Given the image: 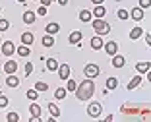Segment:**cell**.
<instances>
[{"label": "cell", "mask_w": 151, "mask_h": 122, "mask_svg": "<svg viewBox=\"0 0 151 122\" xmlns=\"http://www.w3.org/2000/svg\"><path fill=\"white\" fill-rule=\"evenodd\" d=\"M91 2H93V4L97 6V4H103V2H105V0H91Z\"/></svg>", "instance_id": "cell-42"}, {"label": "cell", "mask_w": 151, "mask_h": 122, "mask_svg": "<svg viewBox=\"0 0 151 122\" xmlns=\"http://www.w3.org/2000/svg\"><path fill=\"white\" fill-rule=\"evenodd\" d=\"M142 35H143V29H142V27H134L132 31H130V39H134V41L139 39Z\"/></svg>", "instance_id": "cell-20"}, {"label": "cell", "mask_w": 151, "mask_h": 122, "mask_svg": "<svg viewBox=\"0 0 151 122\" xmlns=\"http://www.w3.org/2000/svg\"><path fill=\"white\" fill-rule=\"evenodd\" d=\"M107 14V10H105V6L103 4H97L95 6V12H93V18H103Z\"/></svg>", "instance_id": "cell-18"}, {"label": "cell", "mask_w": 151, "mask_h": 122, "mask_svg": "<svg viewBox=\"0 0 151 122\" xmlns=\"http://www.w3.org/2000/svg\"><path fill=\"white\" fill-rule=\"evenodd\" d=\"M118 18L120 19H128L130 18V12H126V10H118Z\"/></svg>", "instance_id": "cell-34"}, {"label": "cell", "mask_w": 151, "mask_h": 122, "mask_svg": "<svg viewBox=\"0 0 151 122\" xmlns=\"http://www.w3.org/2000/svg\"><path fill=\"white\" fill-rule=\"evenodd\" d=\"M6 85L8 87H18L19 85V80L14 74H8V78H6Z\"/></svg>", "instance_id": "cell-15"}, {"label": "cell", "mask_w": 151, "mask_h": 122, "mask_svg": "<svg viewBox=\"0 0 151 122\" xmlns=\"http://www.w3.org/2000/svg\"><path fill=\"white\" fill-rule=\"evenodd\" d=\"M91 25H93V31L97 33V35H101V37L107 35V33H111V25H109L103 18H95Z\"/></svg>", "instance_id": "cell-2"}, {"label": "cell", "mask_w": 151, "mask_h": 122, "mask_svg": "<svg viewBox=\"0 0 151 122\" xmlns=\"http://www.w3.org/2000/svg\"><path fill=\"white\" fill-rule=\"evenodd\" d=\"M93 93H95V81H93V78L83 80L80 85L76 87V97H78V101H89Z\"/></svg>", "instance_id": "cell-1"}, {"label": "cell", "mask_w": 151, "mask_h": 122, "mask_svg": "<svg viewBox=\"0 0 151 122\" xmlns=\"http://www.w3.org/2000/svg\"><path fill=\"white\" fill-rule=\"evenodd\" d=\"M56 2H58L60 6H66V4H68V0H56Z\"/></svg>", "instance_id": "cell-41"}, {"label": "cell", "mask_w": 151, "mask_h": 122, "mask_svg": "<svg viewBox=\"0 0 151 122\" xmlns=\"http://www.w3.org/2000/svg\"><path fill=\"white\" fill-rule=\"evenodd\" d=\"M139 83H142V76H136V78H132V80H130V83L126 85V89L132 91V89H136V87H138Z\"/></svg>", "instance_id": "cell-13"}, {"label": "cell", "mask_w": 151, "mask_h": 122, "mask_svg": "<svg viewBox=\"0 0 151 122\" xmlns=\"http://www.w3.org/2000/svg\"><path fill=\"white\" fill-rule=\"evenodd\" d=\"M33 2H35V0H33Z\"/></svg>", "instance_id": "cell-47"}, {"label": "cell", "mask_w": 151, "mask_h": 122, "mask_svg": "<svg viewBox=\"0 0 151 122\" xmlns=\"http://www.w3.org/2000/svg\"><path fill=\"white\" fill-rule=\"evenodd\" d=\"M37 97H39V91H37V89H29V91H27V99L35 101Z\"/></svg>", "instance_id": "cell-31"}, {"label": "cell", "mask_w": 151, "mask_h": 122, "mask_svg": "<svg viewBox=\"0 0 151 122\" xmlns=\"http://www.w3.org/2000/svg\"><path fill=\"white\" fill-rule=\"evenodd\" d=\"M149 4H151V0H139V8H142V10L149 8Z\"/></svg>", "instance_id": "cell-37"}, {"label": "cell", "mask_w": 151, "mask_h": 122, "mask_svg": "<svg viewBox=\"0 0 151 122\" xmlns=\"http://www.w3.org/2000/svg\"><path fill=\"white\" fill-rule=\"evenodd\" d=\"M16 120H19V114L18 113H10L8 114V122H16Z\"/></svg>", "instance_id": "cell-35"}, {"label": "cell", "mask_w": 151, "mask_h": 122, "mask_svg": "<svg viewBox=\"0 0 151 122\" xmlns=\"http://www.w3.org/2000/svg\"><path fill=\"white\" fill-rule=\"evenodd\" d=\"M37 14H39V16H47V6H39Z\"/></svg>", "instance_id": "cell-39"}, {"label": "cell", "mask_w": 151, "mask_h": 122, "mask_svg": "<svg viewBox=\"0 0 151 122\" xmlns=\"http://www.w3.org/2000/svg\"><path fill=\"white\" fill-rule=\"evenodd\" d=\"M136 70H138L139 74H147V72H149V62H139V64H136Z\"/></svg>", "instance_id": "cell-22"}, {"label": "cell", "mask_w": 151, "mask_h": 122, "mask_svg": "<svg viewBox=\"0 0 151 122\" xmlns=\"http://www.w3.org/2000/svg\"><path fill=\"white\" fill-rule=\"evenodd\" d=\"M68 41H70V45H81V31H72Z\"/></svg>", "instance_id": "cell-9"}, {"label": "cell", "mask_w": 151, "mask_h": 122, "mask_svg": "<svg viewBox=\"0 0 151 122\" xmlns=\"http://www.w3.org/2000/svg\"><path fill=\"white\" fill-rule=\"evenodd\" d=\"M0 93H2V87H0Z\"/></svg>", "instance_id": "cell-45"}, {"label": "cell", "mask_w": 151, "mask_h": 122, "mask_svg": "<svg viewBox=\"0 0 151 122\" xmlns=\"http://www.w3.org/2000/svg\"><path fill=\"white\" fill-rule=\"evenodd\" d=\"M130 18H132V19H136V22H142V19L145 18V14H143V10L138 6V8H134L132 12H130Z\"/></svg>", "instance_id": "cell-7"}, {"label": "cell", "mask_w": 151, "mask_h": 122, "mask_svg": "<svg viewBox=\"0 0 151 122\" xmlns=\"http://www.w3.org/2000/svg\"><path fill=\"white\" fill-rule=\"evenodd\" d=\"M105 50H107L109 56H114V54L118 52V43H116V41H109L107 45H105Z\"/></svg>", "instance_id": "cell-6"}, {"label": "cell", "mask_w": 151, "mask_h": 122, "mask_svg": "<svg viewBox=\"0 0 151 122\" xmlns=\"http://www.w3.org/2000/svg\"><path fill=\"white\" fill-rule=\"evenodd\" d=\"M58 76H60V80H68V78H70V66H68V64L58 66Z\"/></svg>", "instance_id": "cell-10"}, {"label": "cell", "mask_w": 151, "mask_h": 122, "mask_svg": "<svg viewBox=\"0 0 151 122\" xmlns=\"http://www.w3.org/2000/svg\"><path fill=\"white\" fill-rule=\"evenodd\" d=\"M0 12H2V6H0Z\"/></svg>", "instance_id": "cell-46"}, {"label": "cell", "mask_w": 151, "mask_h": 122, "mask_svg": "<svg viewBox=\"0 0 151 122\" xmlns=\"http://www.w3.org/2000/svg\"><path fill=\"white\" fill-rule=\"evenodd\" d=\"M29 113H31V118H41V107H39V105H35V103H31Z\"/></svg>", "instance_id": "cell-17"}, {"label": "cell", "mask_w": 151, "mask_h": 122, "mask_svg": "<svg viewBox=\"0 0 151 122\" xmlns=\"http://www.w3.org/2000/svg\"><path fill=\"white\" fill-rule=\"evenodd\" d=\"M35 89L37 91H47V89H49V83H45V81H37V83H35Z\"/></svg>", "instance_id": "cell-30"}, {"label": "cell", "mask_w": 151, "mask_h": 122, "mask_svg": "<svg viewBox=\"0 0 151 122\" xmlns=\"http://www.w3.org/2000/svg\"><path fill=\"white\" fill-rule=\"evenodd\" d=\"M8 27H10V22H8L6 18H2V19H0V31L4 33L6 29H8Z\"/></svg>", "instance_id": "cell-32"}, {"label": "cell", "mask_w": 151, "mask_h": 122, "mask_svg": "<svg viewBox=\"0 0 151 122\" xmlns=\"http://www.w3.org/2000/svg\"><path fill=\"white\" fill-rule=\"evenodd\" d=\"M58 29H60V25H58V23H54V22L47 23V33H49V35H54V33H58Z\"/></svg>", "instance_id": "cell-19"}, {"label": "cell", "mask_w": 151, "mask_h": 122, "mask_svg": "<svg viewBox=\"0 0 151 122\" xmlns=\"http://www.w3.org/2000/svg\"><path fill=\"white\" fill-rule=\"evenodd\" d=\"M52 45H54V37L52 35H45L43 37V47L49 49V47H52Z\"/></svg>", "instance_id": "cell-24"}, {"label": "cell", "mask_w": 151, "mask_h": 122, "mask_svg": "<svg viewBox=\"0 0 151 122\" xmlns=\"http://www.w3.org/2000/svg\"><path fill=\"white\" fill-rule=\"evenodd\" d=\"M39 2H41V6H50L52 4V0H39Z\"/></svg>", "instance_id": "cell-40"}, {"label": "cell", "mask_w": 151, "mask_h": 122, "mask_svg": "<svg viewBox=\"0 0 151 122\" xmlns=\"http://www.w3.org/2000/svg\"><path fill=\"white\" fill-rule=\"evenodd\" d=\"M29 52H31L29 45H22V47L18 49V54H19V56H29Z\"/></svg>", "instance_id": "cell-25"}, {"label": "cell", "mask_w": 151, "mask_h": 122, "mask_svg": "<svg viewBox=\"0 0 151 122\" xmlns=\"http://www.w3.org/2000/svg\"><path fill=\"white\" fill-rule=\"evenodd\" d=\"M101 113H103V107L99 103H91L87 107V114L91 118H99V116H101Z\"/></svg>", "instance_id": "cell-3"}, {"label": "cell", "mask_w": 151, "mask_h": 122, "mask_svg": "<svg viewBox=\"0 0 151 122\" xmlns=\"http://www.w3.org/2000/svg\"><path fill=\"white\" fill-rule=\"evenodd\" d=\"M31 72H33V64H31V62H27V64H25V76H29Z\"/></svg>", "instance_id": "cell-38"}, {"label": "cell", "mask_w": 151, "mask_h": 122, "mask_svg": "<svg viewBox=\"0 0 151 122\" xmlns=\"http://www.w3.org/2000/svg\"><path fill=\"white\" fill-rule=\"evenodd\" d=\"M118 87V80L116 78H109L107 80V89H116Z\"/></svg>", "instance_id": "cell-27"}, {"label": "cell", "mask_w": 151, "mask_h": 122, "mask_svg": "<svg viewBox=\"0 0 151 122\" xmlns=\"http://www.w3.org/2000/svg\"><path fill=\"white\" fill-rule=\"evenodd\" d=\"M76 87H78V83L74 80H68V91H76Z\"/></svg>", "instance_id": "cell-36"}, {"label": "cell", "mask_w": 151, "mask_h": 122, "mask_svg": "<svg viewBox=\"0 0 151 122\" xmlns=\"http://www.w3.org/2000/svg\"><path fill=\"white\" fill-rule=\"evenodd\" d=\"M18 2H19V4H25V2H27V0H18Z\"/></svg>", "instance_id": "cell-43"}, {"label": "cell", "mask_w": 151, "mask_h": 122, "mask_svg": "<svg viewBox=\"0 0 151 122\" xmlns=\"http://www.w3.org/2000/svg\"><path fill=\"white\" fill-rule=\"evenodd\" d=\"M8 103H10V101H8V97H6L4 93H0V108L8 107Z\"/></svg>", "instance_id": "cell-33"}, {"label": "cell", "mask_w": 151, "mask_h": 122, "mask_svg": "<svg viewBox=\"0 0 151 122\" xmlns=\"http://www.w3.org/2000/svg\"><path fill=\"white\" fill-rule=\"evenodd\" d=\"M0 45H2V37H0Z\"/></svg>", "instance_id": "cell-44"}, {"label": "cell", "mask_w": 151, "mask_h": 122, "mask_svg": "<svg viewBox=\"0 0 151 122\" xmlns=\"http://www.w3.org/2000/svg\"><path fill=\"white\" fill-rule=\"evenodd\" d=\"M33 41H35L33 33H29V31L22 33V45H33Z\"/></svg>", "instance_id": "cell-11"}, {"label": "cell", "mask_w": 151, "mask_h": 122, "mask_svg": "<svg viewBox=\"0 0 151 122\" xmlns=\"http://www.w3.org/2000/svg\"><path fill=\"white\" fill-rule=\"evenodd\" d=\"M54 97H56L58 101H62L64 97H66V89H62V87H58V89L54 91Z\"/></svg>", "instance_id": "cell-29"}, {"label": "cell", "mask_w": 151, "mask_h": 122, "mask_svg": "<svg viewBox=\"0 0 151 122\" xmlns=\"http://www.w3.org/2000/svg\"><path fill=\"white\" fill-rule=\"evenodd\" d=\"M124 64H126L124 56H120V54H114V56H112V66H114V68H122Z\"/></svg>", "instance_id": "cell-12"}, {"label": "cell", "mask_w": 151, "mask_h": 122, "mask_svg": "<svg viewBox=\"0 0 151 122\" xmlns=\"http://www.w3.org/2000/svg\"><path fill=\"white\" fill-rule=\"evenodd\" d=\"M91 18H93V14L89 12V10H81V12H80V19H81V22L87 23V22H91Z\"/></svg>", "instance_id": "cell-21"}, {"label": "cell", "mask_w": 151, "mask_h": 122, "mask_svg": "<svg viewBox=\"0 0 151 122\" xmlns=\"http://www.w3.org/2000/svg\"><path fill=\"white\" fill-rule=\"evenodd\" d=\"M47 70H49V72H54V70H58V62L54 58H49L47 60Z\"/></svg>", "instance_id": "cell-23"}, {"label": "cell", "mask_w": 151, "mask_h": 122, "mask_svg": "<svg viewBox=\"0 0 151 122\" xmlns=\"http://www.w3.org/2000/svg\"><path fill=\"white\" fill-rule=\"evenodd\" d=\"M23 22L25 23H33L35 22V12H25L23 14Z\"/></svg>", "instance_id": "cell-26"}, {"label": "cell", "mask_w": 151, "mask_h": 122, "mask_svg": "<svg viewBox=\"0 0 151 122\" xmlns=\"http://www.w3.org/2000/svg\"><path fill=\"white\" fill-rule=\"evenodd\" d=\"M4 72L6 74H16L18 72V62H16V60H8V62L4 64Z\"/></svg>", "instance_id": "cell-8"}, {"label": "cell", "mask_w": 151, "mask_h": 122, "mask_svg": "<svg viewBox=\"0 0 151 122\" xmlns=\"http://www.w3.org/2000/svg\"><path fill=\"white\" fill-rule=\"evenodd\" d=\"M138 111H142V107L139 105H122V113H138Z\"/></svg>", "instance_id": "cell-16"}, {"label": "cell", "mask_w": 151, "mask_h": 122, "mask_svg": "<svg viewBox=\"0 0 151 122\" xmlns=\"http://www.w3.org/2000/svg\"><path fill=\"white\" fill-rule=\"evenodd\" d=\"M99 66L97 64H87V66L83 68V74H85V78H97L99 76Z\"/></svg>", "instance_id": "cell-4"}, {"label": "cell", "mask_w": 151, "mask_h": 122, "mask_svg": "<svg viewBox=\"0 0 151 122\" xmlns=\"http://www.w3.org/2000/svg\"><path fill=\"white\" fill-rule=\"evenodd\" d=\"M89 45H91V49H95V50L101 49V47H103V39H101V35H95L93 39L89 41Z\"/></svg>", "instance_id": "cell-14"}, {"label": "cell", "mask_w": 151, "mask_h": 122, "mask_svg": "<svg viewBox=\"0 0 151 122\" xmlns=\"http://www.w3.org/2000/svg\"><path fill=\"white\" fill-rule=\"evenodd\" d=\"M0 47H2V54H6V56H12V54L16 52V47H14L12 41H4Z\"/></svg>", "instance_id": "cell-5"}, {"label": "cell", "mask_w": 151, "mask_h": 122, "mask_svg": "<svg viewBox=\"0 0 151 122\" xmlns=\"http://www.w3.org/2000/svg\"><path fill=\"white\" fill-rule=\"evenodd\" d=\"M49 111H50V114H52V118L60 116V108H58V107H56L54 103H50V105H49Z\"/></svg>", "instance_id": "cell-28"}]
</instances>
